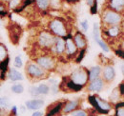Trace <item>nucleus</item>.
<instances>
[{
  "label": "nucleus",
  "mask_w": 124,
  "mask_h": 116,
  "mask_svg": "<svg viewBox=\"0 0 124 116\" xmlns=\"http://www.w3.org/2000/svg\"><path fill=\"white\" fill-rule=\"evenodd\" d=\"M36 3H37V6L42 9V10H46L50 4V0H36Z\"/></svg>",
  "instance_id": "obj_18"
},
{
  "label": "nucleus",
  "mask_w": 124,
  "mask_h": 116,
  "mask_svg": "<svg viewBox=\"0 0 124 116\" xmlns=\"http://www.w3.org/2000/svg\"><path fill=\"white\" fill-rule=\"evenodd\" d=\"M0 26H1V19H0Z\"/></svg>",
  "instance_id": "obj_42"
},
{
  "label": "nucleus",
  "mask_w": 124,
  "mask_h": 116,
  "mask_svg": "<svg viewBox=\"0 0 124 116\" xmlns=\"http://www.w3.org/2000/svg\"><path fill=\"white\" fill-rule=\"evenodd\" d=\"M116 55H118V56H120L121 58H123V51H122L117 50V51H116Z\"/></svg>",
  "instance_id": "obj_35"
},
{
  "label": "nucleus",
  "mask_w": 124,
  "mask_h": 116,
  "mask_svg": "<svg viewBox=\"0 0 124 116\" xmlns=\"http://www.w3.org/2000/svg\"><path fill=\"white\" fill-rule=\"evenodd\" d=\"M50 29H51V30L54 33H55L58 36H65L66 33H67L66 29L64 27V24L62 23L60 20H58V19H55V20L51 22Z\"/></svg>",
  "instance_id": "obj_3"
},
{
  "label": "nucleus",
  "mask_w": 124,
  "mask_h": 116,
  "mask_svg": "<svg viewBox=\"0 0 124 116\" xmlns=\"http://www.w3.org/2000/svg\"><path fill=\"white\" fill-rule=\"evenodd\" d=\"M36 62L41 68H43L45 70H52L54 67V60L51 57H48V56H41V57H39L37 59Z\"/></svg>",
  "instance_id": "obj_4"
},
{
  "label": "nucleus",
  "mask_w": 124,
  "mask_h": 116,
  "mask_svg": "<svg viewBox=\"0 0 124 116\" xmlns=\"http://www.w3.org/2000/svg\"><path fill=\"white\" fill-rule=\"evenodd\" d=\"M27 72L28 73L33 77H41L44 75V72L41 68L36 66L35 64H29L27 66Z\"/></svg>",
  "instance_id": "obj_6"
},
{
  "label": "nucleus",
  "mask_w": 124,
  "mask_h": 116,
  "mask_svg": "<svg viewBox=\"0 0 124 116\" xmlns=\"http://www.w3.org/2000/svg\"><path fill=\"white\" fill-rule=\"evenodd\" d=\"M32 116H43V113L42 112H40V111H36V112H34Z\"/></svg>",
  "instance_id": "obj_36"
},
{
  "label": "nucleus",
  "mask_w": 124,
  "mask_h": 116,
  "mask_svg": "<svg viewBox=\"0 0 124 116\" xmlns=\"http://www.w3.org/2000/svg\"><path fill=\"white\" fill-rule=\"evenodd\" d=\"M107 33H108L110 36H112V37H116V36H117L118 33H119V29H118L117 27H113V28H111V29H108Z\"/></svg>",
  "instance_id": "obj_20"
},
{
  "label": "nucleus",
  "mask_w": 124,
  "mask_h": 116,
  "mask_svg": "<svg viewBox=\"0 0 124 116\" xmlns=\"http://www.w3.org/2000/svg\"><path fill=\"white\" fill-rule=\"evenodd\" d=\"M103 87V81L101 79H94L93 81H91V84L89 86V90L91 91H99L101 90Z\"/></svg>",
  "instance_id": "obj_7"
},
{
  "label": "nucleus",
  "mask_w": 124,
  "mask_h": 116,
  "mask_svg": "<svg viewBox=\"0 0 124 116\" xmlns=\"http://www.w3.org/2000/svg\"><path fill=\"white\" fill-rule=\"evenodd\" d=\"M4 1H11V0H4Z\"/></svg>",
  "instance_id": "obj_41"
},
{
  "label": "nucleus",
  "mask_w": 124,
  "mask_h": 116,
  "mask_svg": "<svg viewBox=\"0 0 124 116\" xmlns=\"http://www.w3.org/2000/svg\"><path fill=\"white\" fill-rule=\"evenodd\" d=\"M95 41H96V42L98 43V45L100 46V48H101V49H102V50H103L104 51L108 52V51H109V48L107 47V45H106V44L104 43L103 41H101L100 39H97V40H95Z\"/></svg>",
  "instance_id": "obj_25"
},
{
  "label": "nucleus",
  "mask_w": 124,
  "mask_h": 116,
  "mask_svg": "<svg viewBox=\"0 0 124 116\" xmlns=\"http://www.w3.org/2000/svg\"><path fill=\"white\" fill-rule=\"evenodd\" d=\"M99 73H100V68L99 67H93V68H92V70L90 71V72H89L88 79L90 81H93V80L96 79L98 77Z\"/></svg>",
  "instance_id": "obj_13"
},
{
  "label": "nucleus",
  "mask_w": 124,
  "mask_h": 116,
  "mask_svg": "<svg viewBox=\"0 0 124 116\" xmlns=\"http://www.w3.org/2000/svg\"><path fill=\"white\" fill-rule=\"evenodd\" d=\"M73 116H87L86 114V112L84 111V110H78V111H75L74 113H73Z\"/></svg>",
  "instance_id": "obj_27"
},
{
  "label": "nucleus",
  "mask_w": 124,
  "mask_h": 116,
  "mask_svg": "<svg viewBox=\"0 0 124 116\" xmlns=\"http://www.w3.org/2000/svg\"><path fill=\"white\" fill-rule=\"evenodd\" d=\"M20 1L21 0H13L11 3H10V8H12V9H15L16 6L20 3Z\"/></svg>",
  "instance_id": "obj_30"
},
{
  "label": "nucleus",
  "mask_w": 124,
  "mask_h": 116,
  "mask_svg": "<svg viewBox=\"0 0 124 116\" xmlns=\"http://www.w3.org/2000/svg\"><path fill=\"white\" fill-rule=\"evenodd\" d=\"M13 111L15 114H16V107H13Z\"/></svg>",
  "instance_id": "obj_40"
},
{
  "label": "nucleus",
  "mask_w": 124,
  "mask_h": 116,
  "mask_svg": "<svg viewBox=\"0 0 124 116\" xmlns=\"http://www.w3.org/2000/svg\"><path fill=\"white\" fill-rule=\"evenodd\" d=\"M124 6V0H111V8L115 11H122Z\"/></svg>",
  "instance_id": "obj_12"
},
{
  "label": "nucleus",
  "mask_w": 124,
  "mask_h": 116,
  "mask_svg": "<svg viewBox=\"0 0 124 116\" xmlns=\"http://www.w3.org/2000/svg\"><path fill=\"white\" fill-rule=\"evenodd\" d=\"M123 106H124V104H123V102H122V103H120V104H117V105H116V109L121 108V107H123Z\"/></svg>",
  "instance_id": "obj_39"
},
{
  "label": "nucleus",
  "mask_w": 124,
  "mask_h": 116,
  "mask_svg": "<svg viewBox=\"0 0 124 116\" xmlns=\"http://www.w3.org/2000/svg\"><path fill=\"white\" fill-rule=\"evenodd\" d=\"M55 48H56V51L58 53H62L65 51V42L64 40H62L61 38H56L55 40Z\"/></svg>",
  "instance_id": "obj_15"
},
{
  "label": "nucleus",
  "mask_w": 124,
  "mask_h": 116,
  "mask_svg": "<svg viewBox=\"0 0 124 116\" xmlns=\"http://www.w3.org/2000/svg\"><path fill=\"white\" fill-rule=\"evenodd\" d=\"M78 102L77 101V100H76V101L68 102V103L65 105V107H64L63 110H64V112H70V111L74 110V109L78 107Z\"/></svg>",
  "instance_id": "obj_14"
},
{
  "label": "nucleus",
  "mask_w": 124,
  "mask_h": 116,
  "mask_svg": "<svg viewBox=\"0 0 124 116\" xmlns=\"http://www.w3.org/2000/svg\"><path fill=\"white\" fill-rule=\"evenodd\" d=\"M10 78L13 81H19V80H22L23 79L21 73L18 72L16 70H12L11 71V72H10Z\"/></svg>",
  "instance_id": "obj_16"
},
{
  "label": "nucleus",
  "mask_w": 124,
  "mask_h": 116,
  "mask_svg": "<svg viewBox=\"0 0 124 116\" xmlns=\"http://www.w3.org/2000/svg\"><path fill=\"white\" fill-rule=\"evenodd\" d=\"M37 90H38L39 94H48L50 91V88L47 85H40L37 87Z\"/></svg>",
  "instance_id": "obj_21"
},
{
  "label": "nucleus",
  "mask_w": 124,
  "mask_h": 116,
  "mask_svg": "<svg viewBox=\"0 0 124 116\" xmlns=\"http://www.w3.org/2000/svg\"><path fill=\"white\" fill-rule=\"evenodd\" d=\"M0 74H1V72H0Z\"/></svg>",
  "instance_id": "obj_43"
},
{
  "label": "nucleus",
  "mask_w": 124,
  "mask_h": 116,
  "mask_svg": "<svg viewBox=\"0 0 124 116\" xmlns=\"http://www.w3.org/2000/svg\"><path fill=\"white\" fill-rule=\"evenodd\" d=\"M72 81L78 85L84 86L88 81V73L84 69H78L72 73Z\"/></svg>",
  "instance_id": "obj_1"
},
{
  "label": "nucleus",
  "mask_w": 124,
  "mask_h": 116,
  "mask_svg": "<svg viewBox=\"0 0 124 116\" xmlns=\"http://www.w3.org/2000/svg\"><path fill=\"white\" fill-rule=\"evenodd\" d=\"M93 37L95 40L99 39V29H98V25L96 23L93 24Z\"/></svg>",
  "instance_id": "obj_24"
},
{
  "label": "nucleus",
  "mask_w": 124,
  "mask_h": 116,
  "mask_svg": "<svg viewBox=\"0 0 124 116\" xmlns=\"http://www.w3.org/2000/svg\"><path fill=\"white\" fill-rule=\"evenodd\" d=\"M84 54H85V50H83L80 53H79V55H78V57L77 58V63H79L82 59H83V57H84Z\"/></svg>",
  "instance_id": "obj_32"
},
{
  "label": "nucleus",
  "mask_w": 124,
  "mask_h": 116,
  "mask_svg": "<svg viewBox=\"0 0 124 116\" xmlns=\"http://www.w3.org/2000/svg\"><path fill=\"white\" fill-rule=\"evenodd\" d=\"M66 48H67V51H68V53L69 54H73L77 51V47H76V45L74 43V41L71 39V36H69L66 39Z\"/></svg>",
  "instance_id": "obj_11"
},
{
  "label": "nucleus",
  "mask_w": 124,
  "mask_h": 116,
  "mask_svg": "<svg viewBox=\"0 0 124 116\" xmlns=\"http://www.w3.org/2000/svg\"><path fill=\"white\" fill-rule=\"evenodd\" d=\"M81 26H82V28L85 29V30H87L88 29V22L85 20V21H83L82 23H81Z\"/></svg>",
  "instance_id": "obj_34"
},
{
  "label": "nucleus",
  "mask_w": 124,
  "mask_h": 116,
  "mask_svg": "<svg viewBox=\"0 0 124 116\" xmlns=\"http://www.w3.org/2000/svg\"><path fill=\"white\" fill-rule=\"evenodd\" d=\"M116 116H124V109H123V107L116 109Z\"/></svg>",
  "instance_id": "obj_31"
},
{
  "label": "nucleus",
  "mask_w": 124,
  "mask_h": 116,
  "mask_svg": "<svg viewBox=\"0 0 124 116\" xmlns=\"http://www.w3.org/2000/svg\"><path fill=\"white\" fill-rule=\"evenodd\" d=\"M104 21L109 25H117L121 21V15L114 11H107L104 14Z\"/></svg>",
  "instance_id": "obj_2"
},
{
  "label": "nucleus",
  "mask_w": 124,
  "mask_h": 116,
  "mask_svg": "<svg viewBox=\"0 0 124 116\" xmlns=\"http://www.w3.org/2000/svg\"><path fill=\"white\" fill-rule=\"evenodd\" d=\"M30 92H31V95H33V96L39 94V92H38V90H37V87H31V88H30Z\"/></svg>",
  "instance_id": "obj_29"
},
{
  "label": "nucleus",
  "mask_w": 124,
  "mask_h": 116,
  "mask_svg": "<svg viewBox=\"0 0 124 116\" xmlns=\"http://www.w3.org/2000/svg\"><path fill=\"white\" fill-rule=\"evenodd\" d=\"M96 11H97V3L96 2H94V4H93V6H92V8H91V13L94 14L95 13H96Z\"/></svg>",
  "instance_id": "obj_33"
},
{
  "label": "nucleus",
  "mask_w": 124,
  "mask_h": 116,
  "mask_svg": "<svg viewBox=\"0 0 124 116\" xmlns=\"http://www.w3.org/2000/svg\"><path fill=\"white\" fill-rule=\"evenodd\" d=\"M67 87H69L70 89L74 90V91H79L80 89H82L83 86H81V85H78V84L74 83L73 81H70V82H68V83H67Z\"/></svg>",
  "instance_id": "obj_17"
},
{
  "label": "nucleus",
  "mask_w": 124,
  "mask_h": 116,
  "mask_svg": "<svg viewBox=\"0 0 124 116\" xmlns=\"http://www.w3.org/2000/svg\"><path fill=\"white\" fill-rule=\"evenodd\" d=\"M12 90H13L15 93H22V92L24 91V87H23L22 85L16 84V85L12 87Z\"/></svg>",
  "instance_id": "obj_22"
},
{
  "label": "nucleus",
  "mask_w": 124,
  "mask_h": 116,
  "mask_svg": "<svg viewBox=\"0 0 124 116\" xmlns=\"http://www.w3.org/2000/svg\"><path fill=\"white\" fill-rule=\"evenodd\" d=\"M75 45L76 47H78V48H84L86 46L85 38L80 32H78L75 36Z\"/></svg>",
  "instance_id": "obj_10"
},
{
  "label": "nucleus",
  "mask_w": 124,
  "mask_h": 116,
  "mask_svg": "<svg viewBox=\"0 0 124 116\" xmlns=\"http://www.w3.org/2000/svg\"><path fill=\"white\" fill-rule=\"evenodd\" d=\"M62 108V104L61 103H59V104H57L52 110H50L49 112H48V114H47V116H54V114H56L60 109H61Z\"/></svg>",
  "instance_id": "obj_19"
},
{
  "label": "nucleus",
  "mask_w": 124,
  "mask_h": 116,
  "mask_svg": "<svg viewBox=\"0 0 124 116\" xmlns=\"http://www.w3.org/2000/svg\"><path fill=\"white\" fill-rule=\"evenodd\" d=\"M7 57V51H6V49L0 45V62L3 61L5 58Z\"/></svg>",
  "instance_id": "obj_23"
},
{
  "label": "nucleus",
  "mask_w": 124,
  "mask_h": 116,
  "mask_svg": "<svg viewBox=\"0 0 124 116\" xmlns=\"http://www.w3.org/2000/svg\"><path fill=\"white\" fill-rule=\"evenodd\" d=\"M9 105V101L7 100V98H1L0 97V106L2 107H7Z\"/></svg>",
  "instance_id": "obj_28"
},
{
  "label": "nucleus",
  "mask_w": 124,
  "mask_h": 116,
  "mask_svg": "<svg viewBox=\"0 0 124 116\" xmlns=\"http://www.w3.org/2000/svg\"><path fill=\"white\" fill-rule=\"evenodd\" d=\"M54 42V37L48 32H42L39 36V43L43 47H51Z\"/></svg>",
  "instance_id": "obj_5"
},
{
  "label": "nucleus",
  "mask_w": 124,
  "mask_h": 116,
  "mask_svg": "<svg viewBox=\"0 0 124 116\" xmlns=\"http://www.w3.org/2000/svg\"><path fill=\"white\" fill-rule=\"evenodd\" d=\"M103 77L106 81H112L114 78H115V70L113 67L108 66L104 69V72H103Z\"/></svg>",
  "instance_id": "obj_9"
},
{
  "label": "nucleus",
  "mask_w": 124,
  "mask_h": 116,
  "mask_svg": "<svg viewBox=\"0 0 124 116\" xmlns=\"http://www.w3.org/2000/svg\"><path fill=\"white\" fill-rule=\"evenodd\" d=\"M15 66L17 67V68L22 67V59L19 56H16V59H15Z\"/></svg>",
  "instance_id": "obj_26"
},
{
  "label": "nucleus",
  "mask_w": 124,
  "mask_h": 116,
  "mask_svg": "<svg viewBox=\"0 0 124 116\" xmlns=\"http://www.w3.org/2000/svg\"><path fill=\"white\" fill-rule=\"evenodd\" d=\"M94 2H95V0H87V3L92 7L93 4H94Z\"/></svg>",
  "instance_id": "obj_38"
},
{
  "label": "nucleus",
  "mask_w": 124,
  "mask_h": 116,
  "mask_svg": "<svg viewBox=\"0 0 124 116\" xmlns=\"http://www.w3.org/2000/svg\"><path fill=\"white\" fill-rule=\"evenodd\" d=\"M44 105L43 100H39V99H35V100H31V101L26 102V106L29 109H40L42 106Z\"/></svg>",
  "instance_id": "obj_8"
},
{
  "label": "nucleus",
  "mask_w": 124,
  "mask_h": 116,
  "mask_svg": "<svg viewBox=\"0 0 124 116\" xmlns=\"http://www.w3.org/2000/svg\"><path fill=\"white\" fill-rule=\"evenodd\" d=\"M124 84L123 83H121V84H120V93H121V94H122V95H123V93H124Z\"/></svg>",
  "instance_id": "obj_37"
}]
</instances>
